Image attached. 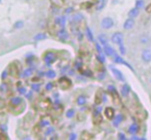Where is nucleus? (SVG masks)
Returning <instances> with one entry per match:
<instances>
[{"mask_svg":"<svg viewBox=\"0 0 151 140\" xmlns=\"http://www.w3.org/2000/svg\"><path fill=\"white\" fill-rule=\"evenodd\" d=\"M146 12H151V5H149V6H147V7H146Z\"/></svg>","mask_w":151,"mask_h":140,"instance_id":"nucleus-40","label":"nucleus"},{"mask_svg":"<svg viewBox=\"0 0 151 140\" xmlns=\"http://www.w3.org/2000/svg\"><path fill=\"white\" fill-rule=\"evenodd\" d=\"M55 23H56L57 25H60L61 27H63L66 23V20H65V18H57L56 21H55Z\"/></svg>","mask_w":151,"mask_h":140,"instance_id":"nucleus-26","label":"nucleus"},{"mask_svg":"<svg viewBox=\"0 0 151 140\" xmlns=\"http://www.w3.org/2000/svg\"><path fill=\"white\" fill-rule=\"evenodd\" d=\"M76 134L75 133H71V134H70V136H69V140H76Z\"/></svg>","mask_w":151,"mask_h":140,"instance_id":"nucleus-37","label":"nucleus"},{"mask_svg":"<svg viewBox=\"0 0 151 140\" xmlns=\"http://www.w3.org/2000/svg\"><path fill=\"white\" fill-rule=\"evenodd\" d=\"M43 60L46 64H48V65L52 64V63L56 61V54L52 52H46L43 56Z\"/></svg>","mask_w":151,"mask_h":140,"instance_id":"nucleus-7","label":"nucleus"},{"mask_svg":"<svg viewBox=\"0 0 151 140\" xmlns=\"http://www.w3.org/2000/svg\"><path fill=\"white\" fill-rule=\"evenodd\" d=\"M86 36L90 41H93V40H95V38H93V31L91 30L90 27H86Z\"/></svg>","mask_w":151,"mask_h":140,"instance_id":"nucleus-19","label":"nucleus"},{"mask_svg":"<svg viewBox=\"0 0 151 140\" xmlns=\"http://www.w3.org/2000/svg\"><path fill=\"white\" fill-rule=\"evenodd\" d=\"M0 1H1V0H0Z\"/></svg>","mask_w":151,"mask_h":140,"instance_id":"nucleus-46","label":"nucleus"},{"mask_svg":"<svg viewBox=\"0 0 151 140\" xmlns=\"http://www.w3.org/2000/svg\"><path fill=\"white\" fill-rule=\"evenodd\" d=\"M8 106H9V109L12 113L14 114L16 109H20L21 112L24 111L25 109V103H24V99L22 97H12V99L8 102Z\"/></svg>","mask_w":151,"mask_h":140,"instance_id":"nucleus-1","label":"nucleus"},{"mask_svg":"<svg viewBox=\"0 0 151 140\" xmlns=\"http://www.w3.org/2000/svg\"><path fill=\"white\" fill-rule=\"evenodd\" d=\"M113 61H114V63H116V64H122V65H125V66H127L129 69H131V70H133V71H134V69L132 68V66H131V65H129V63H127V62H125V61L123 60L122 58H121V57L119 56V55H117V54H115V55H114V56H113Z\"/></svg>","mask_w":151,"mask_h":140,"instance_id":"nucleus-10","label":"nucleus"},{"mask_svg":"<svg viewBox=\"0 0 151 140\" xmlns=\"http://www.w3.org/2000/svg\"><path fill=\"white\" fill-rule=\"evenodd\" d=\"M141 59L144 63L151 62V48H144L141 53Z\"/></svg>","mask_w":151,"mask_h":140,"instance_id":"nucleus-6","label":"nucleus"},{"mask_svg":"<svg viewBox=\"0 0 151 140\" xmlns=\"http://www.w3.org/2000/svg\"><path fill=\"white\" fill-rule=\"evenodd\" d=\"M106 1H107V0H99V1L97 2V5H96V10L100 12V10L103 9L106 6V3H107Z\"/></svg>","mask_w":151,"mask_h":140,"instance_id":"nucleus-16","label":"nucleus"},{"mask_svg":"<svg viewBox=\"0 0 151 140\" xmlns=\"http://www.w3.org/2000/svg\"><path fill=\"white\" fill-rule=\"evenodd\" d=\"M52 87H54V84H52V82H48V84L45 86V90L50 91V90H52Z\"/></svg>","mask_w":151,"mask_h":140,"instance_id":"nucleus-36","label":"nucleus"},{"mask_svg":"<svg viewBox=\"0 0 151 140\" xmlns=\"http://www.w3.org/2000/svg\"><path fill=\"white\" fill-rule=\"evenodd\" d=\"M23 26H24V23H23L22 21H19V22H17L16 24H14V28H17V29L22 28Z\"/></svg>","mask_w":151,"mask_h":140,"instance_id":"nucleus-35","label":"nucleus"},{"mask_svg":"<svg viewBox=\"0 0 151 140\" xmlns=\"http://www.w3.org/2000/svg\"><path fill=\"white\" fill-rule=\"evenodd\" d=\"M58 84H59V87H60L62 90H64V91L70 89V87L72 86L71 80H70L68 77H66V76H63V77H61L60 79H59Z\"/></svg>","mask_w":151,"mask_h":140,"instance_id":"nucleus-3","label":"nucleus"},{"mask_svg":"<svg viewBox=\"0 0 151 140\" xmlns=\"http://www.w3.org/2000/svg\"><path fill=\"white\" fill-rule=\"evenodd\" d=\"M110 70L112 71V73L114 74V76H115V78L117 80H120V82H124V80H125L122 72H121L119 69L115 68V67H113V66H110Z\"/></svg>","mask_w":151,"mask_h":140,"instance_id":"nucleus-8","label":"nucleus"},{"mask_svg":"<svg viewBox=\"0 0 151 140\" xmlns=\"http://www.w3.org/2000/svg\"><path fill=\"white\" fill-rule=\"evenodd\" d=\"M46 38V35L43 34V33H38V34H36V36L34 37V39L35 40H41V39H45Z\"/></svg>","mask_w":151,"mask_h":140,"instance_id":"nucleus-30","label":"nucleus"},{"mask_svg":"<svg viewBox=\"0 0 151 140\" xmlns=\"http://www.w3.org/2000/svg\"><path fill=\"white\" fill-rule=\"evenodd\" d=\"M58 36L59 38L62 40H67L68 38H69V35H68V33L66 32V30H64V29H61L60 31L58 32Z\"/></svg>","mask_w":151,"mask_h":140,"instance_id":"nucleus-17","label":"nucleus"},{"mask_svg":"<svg viewBox=\"0 0 151 140\" xmlns=\"http://www.w3.org/2000/svg\"><path fill=\"white\" fill-rule=\"evenodd\" d=\"M74 114H75V111H74V109H68V111L66 112V116H67L68 118H73Z\"/></svg>","mask_w":151,"mask_h":140,"instance_id":"nucleus-31","label":"nucleus"},{"mask_svg":"<svg viewBox=\"0 0 151 140\" xmlns=\"http://www.w3.org/2000/svg\"><path fill=\"white\" fill-rule=\"evenodd\" d=\"M72 10H73V9H72V8H67V10H66V12H67V14H70V12H71Z\"/></svg>","mask_w":151,"mask_h":140,"instance_id":"nucleus-42","label":"nucleus"},{"mask_svg":"<svg viewBox=\"0 0 151 140\" xmlns=\"http://www.w3.org/2000/svg\"><path fill=\"white\" fill-rule=\"evenodd\" d=\"M105 115L107 116L108 118H113V116L115 115L114 114V109L112 107H107L105 109Z\"/></svg>","mask_w":151,"mask_h":140,"instance_id":"nucleus-18","label":"nucleus"},{"mask_svg":"<svg viewBox=\"0 0 151 140\" xmlns=\"http://www.w3.org/2000/svg\"><path fill=\"white\" fill-rule=\"evenodd\" d=\"M135 7L142 9V8H145V1L144 0H136L135 2Z\"/></svg>","mask_w":151,"mask_h":140,"instance_id":"nucleus-22","label":"nucleus"},{"mask_svg":"<svg viewBox=\"0 0 151 140\" xmlns=\"http://www.w3.org/2000/svg\"><path fill=\"white\" fill-rule=\"evenodd\" d=\"M52 129H48V130L46 131V135H50V133H52Z\"/></svg>","mask_w":151,"mask_h":140,"instance_id":"nucleus-41","label":"nucleus"},{"mask_svg":"<svg viewBox=\"0 0 151 140\" xmlns=\"http://www.w3.org/2000/svg\"><path fill=\"white\" fill-rule=\"evenodd\" d=\"M121 94H122L123 97H127L129 94V87L127 84H123L121 87Z\"/></svg>","mask_w":151,"mask_h":140,"instance_id":"nucleus-21","label":"nucleus"},{"mask_svg":"<svg viewBox=\"0 0 151 140\" xmlns=\"http://www.w3.org/2000/svg\"><path fill=\"white\" fill-rule=\"evenodd\" d=\"M5 107H6V101L4 100L3 98H1V97H0V110L4 109Z\"/></svg>","mask_w":151,"mask_h":140,"instance_id":"nucleus-33","label":"nucleus"},{"mask_svg":"<svg viewBox=\"0 0 151 140\" xmlns=\"http://www.w3.org/2000/svg\"><path fill=\"white\" fill-rule=\"evenodd\" d=\"M135 25H136L135 19H133V18H127V19H125V21L123 22L122 27H123V29H124V30L129 31V30H132V29H134Z\"/></svg>","mask_w":151,"mask_h":140,"instance_id":"nucleus-5","label":"nucleus"},{"mask_svg":"<svg viewBox=\"0 0 151 140\" xmlns=\"http://www.w3.org/2000/svg\"><path fill=\"white\" fill-rule=\"evenodd\" d=\"M103 48H104V54H105L106 56H108V57H113L114 55L116 54L115 50H114L111 45H109V44L103 46Z\"/></svg>","mask_w":151,"mask_h":140,"instance_id":"nucleus-11","label":"nucleus"},{"mask_svg":"<svg viewBox=\"0 0 151 140\" xmlns=\"http://www.w3.org/2000/svg\"><path fill=\"white\" fill-rule=\"evenodd\" d=\"M82 20H83V16H82L81 14H73V17H72V19H71L72 22L76 23V24L80 23Z\"/></svg>","mask_w":151,"mask_h":140,"instance_id":"nucleus-15","label":"nucleus"},{"mask_svg":"<svg viewBox=\"0 0 151 140\" xmlns=\"http://www.w3.org/2000/svg\"><path fill=\"white\" fill-rule=\"evenodd\" d=\"M148 41H149V38H148V36H146V35H142L141 37H140V42H141L142 44H146V43H148Z\"/></svg>","mask_w":151,"mask_h":140,"instance_id":"nucleus-29","label":"nucleus"},{"mask_svg":"<svg viewBox=\"0 0 151 140\" xmlns=\"http://www.w3.org/2000/svg\"><path fill=\"white\" fill-rule=\"evenodd\" d=\"M9 74L14 77H18L20 74V67L16 65V63H12L9 65Z\"/></svg>","mask_w":151,"mask_h":140,"instance_id":"nucleus-9","label":"nucleus"},{"mask_svg":"<svg viewBox=\"0 0 151 140\" xmlns=\"http://www.w3.org/2000/svg\"><path fill=\"white\" fill-rule=\"evenodd\" d=\"M111 41L116 45H121L123 44V34L121 32H114L111 35Z\"/></svg>","mask_w":151,"mask_h":140,"instance_id":"nucleus-4","label":"nucleus"},{"mask_svg":"<svg viewBox=\"0 0 151 140\" xmlns=\"http://www.w3.org/2000/svg\"><path fill=\"white\" fill-rule=\"evenodd\" d=\"M30 73H31V69L26 70V71L24 72V76H29L30 75Z\"/></svg>","mask_w":151,"mask_h":140,"instance_id":"nucleus-39","label":"nucleus"},{"mask_svg":"<svg viewBox=\"0 0 151 140\" xmlns=\"http://www.w3.org/2000/svg\"><path fill=\"white\" fill-rule=\"evenodd\" d=\"M102 46L103 45H101L99 42H96V50H97V52L99 53V54H104V48H102Z\"/></svg>","mask_w":151,"mask_h":140,"instance_id":"nucleus-28","label":"nucleus"},{"mask_svg":"<svg viewBox=\"0 0 151 140\" xmlns=\"http://www.w3.org/2000/svg\"><path fill=\"white\" fill-rule=\"evenodd\" d=\"M122 120H123L122 115H121V114H118V115H116L115 118H114L113 125H114V126H118V125H119L120 123L122 122Z\"/></svg>","mask_w":151,"mask_h":140,"instance_id":"nucleus-24","label":"nucleus"},{"mask_svg":"<svg viewBox=\"0 0 151 140\" xmlns=\"http://www.w3.org/2000/svg\"><path fill=\"white\" fill-rule=\"evenodd\" d=\"M129 134H136L138 132V126L136 124H132L131 126L129 127Z\"/></svg>","mask_w":151,"mask_h":140,"instance_id":"nucleus-23","label":"nucleus"},{"mask_svg":"<svg viewBox=\"0 0 151 140\" xmlns=\"http://www.w3.org/2000/svg\"><path fill=\"white\" fill-rule=\"evenodd\" d=\"M118 51H119L120 55H125V53H127V48H125L124 44H121V45H118Z\"/></svg>","mask_w":151,"mask_h":140,"instance_id":"nucleus-32","label":"nucleus"},{"mask_svg":"<svg viewBox=\"0 0 151 140\" xmlns=\"http://www.w3.org/2000/svg\"><path fill=\"white\" fill-rule=\"evenodd\" d=\"M46 77L47 78H50V79H52V78L56 77V71H54V70H47V72L45 73Z\"/></svg>","mask_w":151,"mask_h":140,"instance_id":"nucleus-25","label":"nucleus"},{"mask_svg":"<svg viewBox=\"0 0 151 140\" xmlns=\"http://www.w3.org/2000/svg\"><path fill=\"white\" fill-rule=\"evenodd\" d=\"M24 140H30V139H24Z\"/></svg>","mask_w":151,"mask_h":140,"instance_id":"nucleus-44","label":"nucleus"},{"mask_svg":"<svg viewBox=\"0 0 151 140\" xmlns=\"http://www.w3.org/2000/svg\"><path fill=\"white\" fill-rule=\"evenodd\" d=\"M76 103H77V105H79V106H82V105H84L86 103V98L84 96H78L77 97V99H76Z\"/></svg>","mask_w":151,"mask_h":140,"instance_id":"nucleus-20","label":"nucleus"},{"mask_svg":"<svg viewBox=\"0 0 151 140\" xmlns=\"http://www.w3.org/2000/svg\"><path fill=\"white\" fill-rule=\"evenodd\" d=\"M140 14V9L137 7H133L131 8V9L129 10V12H127V16H129V18H133V19H136L138 16Z\"/></svg>","mask_w":151,"mask_h":140,"instance_id":"nucleus-12","label":"nucleus"},{"mask_svg":"<svg viewBox=\"0 0 151 140\" xmlns=\"http://www.w3.org/2000/svg\"><path fill=\"white\" fill-rule=\"evenodd\" d=\"M93 124H96V125H99L100 123L102 122V114L100 113L99 111H96L95 113H93Z\"/></svg>","mask_w":151,"mask_h":140,"instance_id":"nucleus-14","label":"nucleus"},{"mask_svg":"<svg viewBox=\"0 0 151 140\" xmlns=\"http://www.w3.org/2000/svg\"><path fill=\"white\" fill-rule=\"evenodd\" d=\"M140 140H145V138H143V139H140Z\"/></svg>","mask_w":151,"mask_h":140,"instance_id":"nucleus-43","label":"nucleus"},{"mask_svg":"<svg viewBox=\"0 0 151 140\" xmlns=\"http://www.w3.org/2000/svg\"><path fill=\"white\" fill-rule=\"evenodd\" d=\"M50 2H52L54 5H56V6H58V7H61V6H63L64 5V0H50Z\"/></svg>","mask_w":151,"mask_h":140,"instance_id":"nucleus-27","label":"nucleus"},{"mask_svg":"<svg viewBox=\"0 0 151 140\" xmlns=\"http://www.w3.org/2000/svg\"><path fill=\"white\" fill-rule=\"evenodd\" d=\"M114 26V21L110 17H105V18L102 19L101 21V28L104 30H109V29L113 28Z\"/></svg>","mask_w":151,"mask_h":140,"instance_id":"nucleus-2","label":"nucleus"},{"mask_svg":"<svg viewBox=\"0 0 151 140\" xmlns=\"http://www.w3.org/2000/svg\"><path fill=\"white\" fill-rule=\"evenodd\" d=\"M150 82H151V79H150Z\"/></svg>","mask_w":151,"mask_h":140,"instance_id":"nucleus-45","label":"nucleus"},{"mask_svg":"<svg viewBox=\"0 0 151 140\" xmlns=\"http://www.w3.org/2000/svg\"><path fill=\"white\" fill-rule=\"evenodd\" d=\"M97 58H98V60H99L101 63H105L106 62V59H105V56H104V54H99Z\"/></svg>","mask_w":151,"mask_h":140,"instance_id":"nucleus-34","label":"nucleus"},{"mask_svg":"<svg viewBox=\"0 0 151 140\" xmlns=\"http://www.w3.org/2000/svg\"><path fill=\"white\" fill-rule=\"evenodd\" d=\"M98 41H99V43L101 44V45L105 46L108 44V37L105 34H100L98 36Z\"/></svg>","mask_w":151,"mask_h":140,"instance_id":"nucleus-13","label":"nucleus"},{"mask_svg":"<svg viewBox=\"0 0 151 140\" xmlns=\"http://www.w3.org/2000/svg\"><path fill=\"white\" fill-rule=\"evenodd\" d=\"M32 89H33L35 92H38V91H39V86H38V84H32Z\"/></svg>","mask_w":151,"mask_h":140,"instance_id":"nucleus-38","label":"nucleus"}]
</instances>
